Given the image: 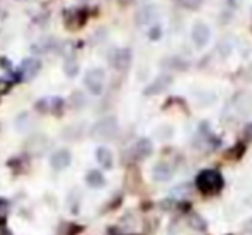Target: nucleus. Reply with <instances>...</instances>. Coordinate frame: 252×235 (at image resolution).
<instances>
[{
	"label": "nucleus",
	"mask_w": 252,
	"mask_h": 235,
	"mask_svg": "<svg viewBox=\"0 0 252 235\" xmlns=\"http://www.w3.org/2000/svg\"><path fill=\"white\" fill-rule=\"evenodd\" d=\"M88 7H74V9H67L64 12V26L69 32H78L81 30L88 21Z\"/></svg>",
	"instance_id": "nucleus-4"
},
{
	"label": "nucleus",
	"mask_w": 252,
	"mask_h": 235,
	"mask_svg": "<svg viewBox=\"0 0 252 235\" xmlns=\"http://www.w3.org/2000/svg\"><path fill=\"white\" fill-rule=\"evenodd\" d=\"M161 33H162L161 26H154V28H152L151 32H149V38H151L152 42H156V40L161 38Z\"/></svg>",
	"instance_id": "nucleus-24"
},
{
	"label": "nucleus",
	"mask_w": 252,
	"mask_h": 235,
	"mask_svg": "<svg viewBox=\"0 0 252 235\" xmlns=\"http://www.w3.org/2000/svg\"><path fill=\"white\" fill-rule=\"evenodd\" d=\"M95 158H97V163L104 169H111L112 165H114V156H112L111 149L104 147V145L97 147V151H95Z\"/></svg>",
	"instance_id": "nucleus-14"
},
{
	"label": "nucleus",
	"mask_w": 252,
	"mask_h": 235,
	"mask_svg": "<svg viewBox=\"0 0 252 235\" xmlns=\"http://www.w3.org/2000/svg\"><path fill=\"white\" fill-rule=\"evenodd\" d=\"M190 35H192L193 45H195L197 49H204V47L211 42L213 32H211V28L204 21H197V23H193L192 33H190Z\"/></svg>",
	"instance_id": "nucleus-7"
},
{
	"label": "nucleus",
	"mask_w": 252,
	"mask_h": 235,
	"mask_svg": "<svg viewBox=\"0 0 252 235\" xmlns=\"http://www.w3.org/2000/svg\"><path fill=\"white\" fill-rule=\"evenodd\" d=\"M42 69V63L35 57H30V59H25L21 63V67L18 71V76H19V81H30L36 76Z\"/></svg>",
	"instance_id": "nucleus-9"
},
{
	"label": "nucleus",
	"mask_w": 252,
	"mask_h": 235,
	"mask_svg": "<svg viewBox=\"0 0 252 235\" xmlns=\"http://www.w3.org/2000/svg\"><path fill=\"white\" fill-rule=\"evenodd\" d=\"M189 227L190 228H193V230H197V232H204L207 228V223L204 221V218L202 216H199L197 213H193V214H190L189 216Z\"/></svg>",
	"instance_id": "nucleus-16"
},
{
	"label": "nucleus",
	"mask_w": 252,
	"mask_h": 235,
	"mask_svg": "<svg viewBox=\"0 0 252 235\" xmlns=\"http://www.w3.org/2000/svg\"><path fill=\"white\" fill-rule=\"evenodd\" d=\"M64 73L69 78H74L78 73H80V63H78L74 57H67L66 63H64Z\"/></svg>",
	"instance_id": "nucleus-17"
},
{
	"label": "nucleus",
	"mask_w": 252,
	"mask_h": 235,
	"mask_svg": "<svg viewBox=\"0 0 252 235\" xmlns=\"http://www.w3.org/2000/svg\"><path fill=\"white\" fill-rule=\"evenodd\" d=\"M118 2H119L121 5H128V4H133L135 0H118Z\"/></svg>",
	"instance_id": "nucleus-28"
},
{
	"label": "nucleus",
	"mask_w": 252,
	"mask_h": 235,
	"mask_svg": "<svg viewBox=\"0 0 252 235\" xmlns=\"http://www.w3.org/2000/svg\"><path fill=\"white\" fill-rule=\"evenodd\" d=\"M25 165H26V163H25V159H23V158H14V159H11V161H9V168H11L16 175L26 171Z\"/></svg>",
	"instance_id": "nucleus-20"
},
{
	"label": "nucleus",
	"mask_w": 252,
	"mask_h": 235,
	"mask_svg": "<svg viewBox=\"0 0 252 235\" xmlns=\"http://www.w3.org/2000/svg\"><path fill=\"white\" fill-rule=\"evenodd\" d=\"M195 185L204 196H214L223 190L224 178L218 169H202L195 176Z\"/></svg>",
	"instance_id": "nucleus-1"
},
{
	"label": "nucleus",
	"mask_w": 252,
	"mask_h": 235,
	"mask_svg": "<svg viewBox=\"0 0 252 235\" xmlns=\"http://www.w3.org/2000/svg\"><path fill=\"white\" fill-rule=\"evenodd\" d=\"M63 109H64V99L61 97L50 99V112H54L56 116H61L63 114Z\"/></svg>",
	"instance_id": "nucleus-21"
},
{
	"label": "nucleus",
	"mask_w": 252,
	"mask_h": 235,
	"mask_svg": "<svg viewBox=\"0 0 252 235\" xmlns=\"http://www.w3.org/2000/svg\"><path fill=\"white\" fill-rule=\"evenodd\" d=\"M173 175H175V169H173V166L169 165V163H164V161H159L154 165V168H152V178L156 180V182H169V180L173 178Z\"/></svg>",
	"instance_id": "nucleus-11"
},
{
	"label": "nucleus",
	"mask_w": 252,
	"mask_h": 235,
	"mask_svg": "<svg viewBox=\"0 0 252 235\" xmlns=\"http://www.w3.org/2000/svg\"><path fill=\"white\" fill-rule=\"evenodd\" d=\"M85 182H87L88 187L92 189H100V187L105 185V178L98 169H90V171L85 175Z\"/></svg>",
	"instance_id": "nucleus-15"
},
{
	"label": "nucleus",
	"mask_w": 252,
	"mask_h": 235,
	"mask_svg": "<svg viewBox=\"0 0 252 235\" xmlns=\"http://www.w3.org/2000/svg\"><path fill=\"white\" fill-rule=\"evenodd\" d=\"M119 123L116 116H105L90 128V137L97 142H109L118 135Z\"/></svg>",
	"instance_id": "nucleus-2"
},
{
	"label": "nucleus",
	"mask_w": 252,
	"mask_h": 235,
	"mask_svg": "<svg viewBox=\"0 0 252 235\" xmlns=\"http://www.w3.org/2000/svg\"><path fill=\"white\" fill-rule=\"evenodd\" d=\"M245 204H247L249 207H252V194H251V196L247 197V199H245Z\"/></svg>",
	"instance_id": "nucleus-29"
},
{
	"label": "nucleus",
	"mask_w": 252,
	"mask_h": 235,
	"mask_svg": "<svg viewBox=\"0 0 252 235\" xmlns=\"http://www.w3.org/2000/svg\"><path fill=\"white\" fill-rule=\"evenodd\" d=\"M131 235H138V234H131Z\"/></svg>",
	"instance_id": "nucleus-30"
},
{
	"label": "nucleus",
	"mask_w": 252,
	"mask_h": 235,
	"mask_svg": "<svg viewBox=\"0 0 252 235\" xmlns=\"http://www.w3.org/2000/svg\"><path fill=\"white\" fill-rule=\"evenodd\" d=\"M71 102H73V107L74 109H80L85 105V97L81 92H74L73 95H71Z\"/></svg>",
	"instance_id": "nucleus-22"
},
{
	"label": "nucleus",
	"mask_w": 252,
	"mask_h": 235,
	"mask_svg": "<svg viewBox=\"0 0 252 235\" xmlns=\"http://www.w3.org/2000/svg\"><path fill=\"white\" fill-rule=\"evenodd\" d=\"M49 145H50V142H49V137H47V135L36 134V135H32V137L26 140L25 149H26V152L32 156H42V154H45Z\"/></svg>",
	"instance_id": "nucleus-8"
},
{
	"label": "nucleus",
	"mask_w": 252,
	"mask_h": 235,
	"mask_svg": "<svg viewBox=\"0 0 252 235\" xmlns=\"http://www.w3.org/2000/svg\"><path fill=\"white\" fill-rule=\"evenodd\" d=\"M9 211H11V204H9V201L4 199V197H0V228H4L5 223H7Z\"/></svg>",
	"instance_id": "nucleus-19"
},
{
	"label": "nucleus",
	"mask_w": 252,
	"mask_h": 235,
	"mask_svg": "<svg viewBox=\"0 0 252 235\" xmlns=\"http://www.w3.org/2000/svg\"><path fill=\"white\" fill-rule=\"evenodd\" d=\"M244 152H245V145L244 144H235L231 149H228L226 152H224V158L226 159H231V161H238V159L244 156Z\"/></svg>",
	"instance_id": "nucleus-18"
},
{
	"label": "nucleus",
	"mask_w": 252,
	"mask_h": 235,
	"mask_svg": "<svg viewBox=\"0 0 252 235\" xmlns=\"http://www.w3.org/2000/svg\"><path fill=\"white\" fill-rule=\"evenodd\" d=\"M244 137L247 138V140L252 142V123H247L244 128Z\"/></svg>",
	"instance_id": "nucleus-25"
},
{
	"label": "nucleus",
	"mask_w": 252,
	"mask_h": 235,
	"mask_svg": "<svg viewBox=\"0 0 252 235\" xmlns=\"http://www.w3.org/2000/svg\"><path fill=\"white\" fill-rule=\"evenodd\" d=\"M161 67L162 69H169V71H187L190 67V63L178 56H169L161 61Z\"/></svg>",
	"instance_id": "nucleus-12"
},
{
	"label": "nucleus",
	"mask_w": 252,
	"mask_h": 235,
	"mask_svg": "<svg viewBox=\"0 0 252 235\" xmlns=\"http://www.w3.org/2000/svg\"><path fill=\"white\" fill-rule=\"evenodd\" d=\"M35 109L38 112H42V114L49 112L50 111V99H40V101L35 104Z\"/></svg>",
	"instance_id": "nucleus-23"
},
{
	"label": "nucleus",
	"mask_w": 252,
	"mask_h": 235,
	"mask_svg": "<svg viewBox=\"0 0 252 235\" xmlns=\"http://www.w3.org/2000/svg\"><path fill=\"white\" fill-rule=\"evenodd\" d=\"M71 161H73V156H71V152L67 151V149H57V151L50 156V166H52V169H56V171L66 169L67 166L71 165Z\"/></svg>",
	"instance_id": "nucleus-10"
},
{
	"label": "nucleus",
	"mask_w": 252,
	"mask_h": 235,
	"mask_svg": "<svg viewBox=\"0 0 252 235\" xmlns=\"http://www.w3.org/2000/svg\"><path fill=\"white\" fill-rule=\"evenodd\" d=\"M173 85V76L169 73H164V74H159L158 78L151 81L147 87L144 88V95L145 97H154V95H159V94H164L169 87Z\"/></svg>",
	"instance_id": "nucleus-6"
},
{
	"label": "nucleus",
	"mask_w": 252,
	"mask_h": 235,
	"mask_svg": "<svg viewBox=\"0 0 252 235\" xmlns=\"http://www.w3.org/2000/svg\"><path fill=\"white\" fill-rule=\"evenodd\" d=\"M0 235H12V232L4 227V228H0Z\"/></svg>",
	"instance_id": "nucleus-27"
},
{
	"label": "nucleus",
	"mask_w": 252,
	"mask_h": 235,
	"mask_svg": "<svg viewBox=\"0 0 252 235\" xmlns=\"http://www.w3.org/2000/svg\"><path fill=\"white\" fill-rule=\"evenodd\" d=\"M131 151H133V156L137 159H147L154 152V145H152V142L149 138H140V140H137V144L133 145Z\"/></svg>",
	"instance_id": "nucleus-13"
},
{
	"label": "nucleus",
	"mask_w": 252,
	"mask_h": 235,
	"mask_svg": "<svg viewBox=\"0 0 252 235\" xmlns=\"http://www.w3.org/2000/svg\"><path fill=\"white\" fill-rule=\"evenodd\" d=\"M109 66L116 71H126L131 66V50L128 47H116L107 54Z\"/></svg>",
	"instance_id": "nucleus-5"
},
{
	"label": "nucleus",
	"mask_w": 252,
	"mask_h": 235,
	"mask_svg": "<svg viewBox=\"0 0 252 235\" xmlns=\"http://www.w3.org/2000/svg\"><path fill=\"white\" fill-rule=\"evenodd\" d=\"M244 230L252 235V220H247V223L244 225Z\"/></svg>",
	"instance_id": "nucleus-26"
},
{
	"label": "nucleus",
	"mask_w": 252,
	"mask_h": 235,
	"mask_svg": "<svg viewBox=\"0 0 252 235\" xmlns=\"http://www.w3.org/2000/svg\"><path fill=\"white\" fill-rule=\"evenodd\" d=\"M83 85L92 95H102L105 87V71L102 67H92L85 73Z\"/></svg>",
	"instance_id": "nucleus-3"
}]
</instances>
